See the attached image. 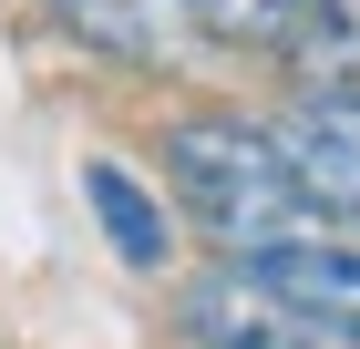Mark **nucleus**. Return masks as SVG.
Here are the masks:
<instances>
[{
  "label": "nucleus",
  "instance_id": "obj_1",
  "mask_svg": "<svg viewBox=\"0 0 360 349\" xmlns=\"http://www.w3.org/2000/svg\"><path fill=\"white\" fill-rule=\"evenodd\" d=\"M155 154H165V185H175V206L195 216V237H217V257H278V246H330V237H350V226H330V216L299 195L278 124L186 113V124H165Z\"/></svg>",
  "mask_w": 360,
  "mask_h": 349
},
{
  "label": "nucleus",
  "instance_id": "obj_2",
  "mask_svg": "<svg viewBox=\"0 0 360 349\" xmlns=\"http://www.w3.org/2000/svg\"><path fill=\"white\" fill-rule=\"evenodd\" d=\"M175 329H186V349H360V329L309 319L299 298H278L248 257H217L206 277H186L175 288Z\"/></svg>",
  "mask_w": 360,
  "mask_h": 349
},
{
  "label": "nucleus",
  "instance_id": "obj_3",
  "mask_svg": "<svg viewBox=\"0 0 360 349\" xmlns=\"http://www.w3.org/2000/svg\"><path fill=\"white\" fill-rule=\"evenodd\" d=\"M83 195H93V226L113 237L124 268H165V257H175V216H165V195L144 185V175H124L113 154H93L83 164Z\"/></svg>",
  "mask_w": 360,
  "mask_h": 349
},
{
  "label": "nucleus",
  "instance_id": "obj_4",
  "mask_svg": "<svg viewBox=\"0 0 360 349\" xmlns=\"http://www.w3.org/2000/svg\"><path fill=\"white\" fill-rule=\"evenodd\" d=\"M278 298H299L309 319L330 329H360V237H330V246H278V257H248Z\"/></svg>",
  "mask_w": 360,
  "mask_h": 349
},
{
  "label": "nucleus",
  "instance_id": "obj_5",
  "mask_svg": "<svg viewBox=\"0 0 360 349\" xmlns=\"http://www.w3.org/2000/svg\"><path fill=\"white\" fill-rule=\"evenodd\" d=\"M278 62L299 72V93H360V0H299Z\"/></svg>",
  "mask_w": 360,
  "mask_h": 349
},
{
  "label": "nucleus",
  "instance_id": "obj_6",
  "mask_svg": "<svg viewBox=\"0 0 360 349\" xmlns=\"http://www.w3.org/2000/svg\"><path fill=\"white\" fill-rule=\"evenodd\" d=\"M52 21L72 41H93V52H113V62H165L186 11L175 0H52Z\"/></svg>",
  "mask_w": 360,
  "mask_h": 349
},
{
  "label": "nucleus",
  "instance_id": "obj_7",
  "mask_svg": "<svg viewBox=\"0 0 360 349\" xmlns=\"http://www.w3.org/2000/svg\"><path fill=\"white\" fill-rule=\"evenodd\" d=\"M206 41H248V52H278L288 21H299V0H175Z\"/></svg>",
  "mask_w": 360,
  "mask_h": 349
},
{
  "label": "nucleus",
  "instance_id": "obj_8",
  "mask_svg": "<svg viewBox=\"0 0 360 349\" xmlns=\"http://www.w3.org/2000/svg\"><path fill=\"white\" fill-rule=\"evenodd\" d=\"M288 113H299V124H309L319 144H340V154L360 164V93H299Z\"/></svg>",
  "mask_w": 360,
  "mask_h": 349
}]
</instances>
